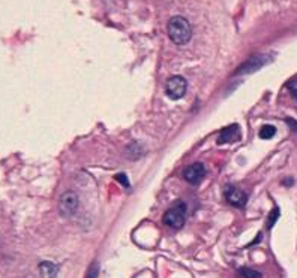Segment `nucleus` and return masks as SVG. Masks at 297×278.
Returning <instances> with one entry per match:
<instances>
[{
	"mask_svg": "<svg viewBox=\"0 0 297 278\" xmlns=\"http://www.w3.org/2000/svg\"><path fill=\"white\" fill-rule=\"evenodd\" d=\"M80 208V198L75 192L72 190H68L65 192L60 199H59V211H60V216L62 217H72Z\"/></svg>",
	"mask_w": 297,
	"mask_h": 278,
	"instance_id": "obj_2",
	"label": "nucleus"
},
{
	"mask_svg": "<svg viewBox=\"0 0 297 278\" xmlns=\"http://www.w3.org/2000/svg\"><path fill=\"white\" fill-rule=\"evenodd\" d=\"M224 196L227 199V202L233 206H237V208H242L246 205L248 202V194L243 193L242 190H239L237 187H233V186H227L225 190H224Z\"/></svg>",
	"mask_w": 297,
	"mask_h": 278,
	"instance_id": "obj_6",
	"label": "nucleus"
},
{
	"mask_svg": "<svg viewBox=\"0 0 297 278\" xmlns=\"http://www.w3.org/2000/svg\"><path fill=\"white\" fill-rule=\"evenodd\" d=\"M258 135H260V138L261 139H272L276 135V129H275L273 126L267 124V126H263V128H261V130H260Z\"/></svg>",
	"mask_w": 297,
	"mask_h": 278,
	"instance_id": "obj_10",
	"label": "nucleus"
},
{
	"mask_svg": "<svg viewBox=\"0 0 297 278\" xmlns=\"http://www.w3.org/2000/svg\"><path fill=\"white\" fill-rule=\"evenodd\" d=\"M239 277L242 278H261V274L255 270L251 268H240L239 270Z\"/></svg>",
	"mask_w": 297,
	"mask_h": 278,
	"instance_id": "obj_12",
	"label": "nucleus"
},
{
	"mask_svg": "<svg viewBox=\"0 0 297 278\" xmlns=\"http://www.w3.org/2000/svg\"><path fill=\"white\" fill-rule=\"evenodd\" d=\"M188 90V82L183 76L180 75H176V76H171L168 81H167V86H165V92H167V96L173 100H179L185 96Z\"/></svg>",
	"mask_w": 297,
	"mask_h": 278,
	"instance_id": "obj_4",
	"label": "nucleus"
},
{
	"mask_svg": "<svg viewBox=\"0 0 297 278\" xmlns=\"http://www.w3.org/2000/svg\"><path fill=\"white\" fill-rule=\"evenodd\" d=\"M185 216H186V205L183 202H176L165 214H164V223L173 229H180L185 223Z\"/></svg>",
	"mask_w": 297,
	"mask_h": 278,
	"instance_id": "obj_3",
	"label": "nucleus"
},
{
	"mask_svg": "<svg viewBox=\"0 0 297 278\" xmlns=\"http://www.w3.org/2000/svg\"><path fill=\"white\" fill-rule=\"evenodd\" d=\"M41 270L48 276V278H56L57 277V272H59V268L54 265V264H51V262H42L41 265Z\"/></svg>",
	"mask_w": 297,
	"mask_h": 278,
	"instance_id": "obj_9",
	"label": "nucleus"
},
{
	"mask_svg": "<svg viewBox=\"0 0 297 278\" xmlns=\"http://www.w3.org/2000/svg\"><path fill=\"white\" fill-rule=\"evenodd\" d=\"M206 175V168L203 163H194L183 170V178L191 184H198Z\"/></svg>",
	"mask_w": 297,
	"mask_h": 278,
	"instance_id": "obj_7",
	"label": "nucleus"
},
{
	"mask_svg": "<svg viewBox=\"0 0 297 278\" xmlns=\"http://www.w3.org/2000/svg\"><path fill=\"white\" fill-rule=\"evenodd\" d=\"M279 214H281V210H279V208H273V210H272V212L269 214V217H267V222H266V226H267V229H272V228L275 226L276 220L279 218Z\"/></svg>",
	"mask_w": 297,
	"mask_h": 278,
	"instance_id": "obj_11",
	"label": "nucleus"
},
{
	"mask_svg": "<svg viewBox=\"0 0 297 278\" xmlns=\"http://www.w3.org/2000/svg\"><path fill=\"white\" fill-rule=\"evenodd\" d=\"M116 180H117V181H120L122 184H125V187H126V188H129V181H128L126 174H119V175L116 176Z\"/></svg>",
	"mask_w": 297,
	"mask_h": 278,
	"instance_id": "obj_14",
	"label": "nucleus"
},
{
	"mask_svg": "<svg viewBox=\"0 0 297 278\" xmlns=\"http://www.w3.org/2000/svg\"><path fill=\"white\" fill-rule=\"evenodd\" d=\"M287 87L290 88V93L294 96V99L297 100V78H294V80H291L288 84H287Z\"/></svg>",
	"mask_w": 297,
	"mask_h": 278,
	"instance_id": "obj_13",
	"label": "nucleus"
},
{
	"mask_svg": "<svg viewBox=\"0 0 297 278\" xmlns=\"http://www.w3.org/2000/svg\"><path fill=\"white\" fill-rule=\"evenodd\" d=\"M273 60V56H269V54H258V56H254L252 58H249L246 63H243L237 70H236V75H240V74H252L258 69H261L264 64L270 63Z\"/></svg>",
	"mask_w": 297,
	"mask_h": 278,
	"instance_id": "obj_5",
	"label": "nucleus"
},
{
	"mask_svg": "<svg viewBox=\"0 0 297 278\" xmlns=\"http://www.w3.org/2000/svg\"><path fill=\"white\" fill-rule=\"evenodd\" d=\"M240 139V129L237 124H233V126H228V128H224L219 134V138H218V144H228V142H234V140H239Z\"/></svg>",
	"mask_w": 297,
	"mask_h": 278,
	"instance_id": "obj_8",
	"label": "nucleus"
},
{
	"mask_svg": "<svg viewBox=\"0 0 297 278\" xmlns=\"http://www.w3.org/2000/svg\"><path fill=\"white\" fill-rule=\"evenodd\" d=\"M168 36L176 45H185L192 38V28L186 18L173 16L168 21Z\"/></svg>",
	"mask_w": 297,
	"mask_h": 278,
	"instance_id": "obj_1",
	"label": "nucleus"
}]
</instances>
